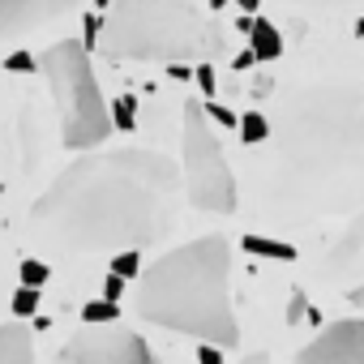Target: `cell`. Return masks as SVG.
Here are the masks:
<instances>
[{
	"instance_id": "obj_1",
	"label": "cell",
	"mask_w": 364,
	"mask_h": 364,
	"mask_svg": "<svg viewBox=\"0 0 364 364\" xmlns=\"http://www.w3.org/2000/svg\"><path fill=\"white\" fill-rule=\"evenodd\" d=\"M180 171L159 150H82L31 206V236L65 257L154 245L176 219Z\"/></svg>"
},
{
	"instance_id": "obj_2",
	"label": "cell",
	"mask_w": 364,
	"mask_h": 364,
	"mask_svg": "<svg viewBox=\"0 0 364 364\" xmlns=\"http://www.w3.org/2000/svg\"><path fill=\"white\" fill-rule=\"evenodd\" d=\"M137 317L159 330L232 347L240 326L232 313V249L223 236H202L171 253L137 279Z\"/></svg>"
},
{
	"instance_id": "obj_3",
	"label": "cell",
	"mask_w": 364,
	"mask_h": 364,
	"mask_svg": "<svg viewBox=\"0 0 364 364\" xmlns=\"http://www.w3.org/2000/svg\"><path fill=\"white\" fill-rule=\"evenodd\" d=\"M287 167L304 176H338L364 163V90L321 82L296 90L270 124Z\"/></svg>"
},
{
	"instance_id": "obj_4",
	"label": "cell",
	"mask_w": 364,
	"mask_h": 364,
	"mask_svg": "<svg viewBox=\"0 0 364 364\" xmlns=\"http://www.w3.org/2000/svg\"><path fill=\"white\" fill-rule=\"evenodd\" d=\"M99 48L107 60H210L223 35L202 22L193 0H112Z\"/></svg>"
},
{
	"instance_id": "obj_5",
	"label": "cell",
	"mask_w": 364,
	"mask_h": 364,
	"mask_svg": "<svg viewBox=\"0 0 364 364\" xmlns=\"http://www.w3.org/2000/svg\"><path fill=\"white\" fill-rule=\"evenodd\" d=\"M39 69L48 77V90L56 99L60 137L69 150H95L112 133V112L103 103L90 52L82 39H60L39 56Z\"/></svg>"
},
{
	"instance_id": "obj_6",
	"label": "cell",
	"mask_w": 364,
	"mask_h": 364,
	"mask_svg": "<svg viewBox=\"0 0 364 364\" xmlns=\"http://www.w3.org/2000/svg\"><path fill=\"white\" fill-rule=\"evenodd\" d=\"M180 180L189 189V202L210 215H232L236 210V176L228 167L223 141L210 129V116L202 99H185V137H180Z\"/></svg>"
},
{
	"instance_id": "obj_7",
	"label": "cell",
	"mask_w": 364,
	"mask_h": 364,
	"mask_svg": "<svg viewBox=\"0 0 364 364\" xmlns=\"http://www.w3.org/2000/svg\"><path fill=\"white\" fill-rule=\"evenodd\" d=\"M65 364H150V343L116 321H86L60 351Z\"/></svg>"
},
{
	"instance_id": "obj_8",
	"label": "cell",
	"mask_w": 364,
	"mask_h": 364,
	"mask_svg": "<svg viewBox=\"0 0 364 364\" xmlns=\"http://www.w3.org/2000/svg\"><path fill=\"white\" fill-rule=\"evenodd\" d=\"M304 364H364V317L326 326L309 347H300Z\"/></svg>"
},
{
	"instance_id": "obj_9",
	"label": "cell",
	"mask_w": 364,
	"mask_h": 364,
	"mask_svg": "<svg viewBox=\"0 0 364 364\" xmlns=\"http://www.w3.org/2000/svg\"><path fill=\"white\" fill-rule=\"evenodd\" d=\"M77 0H0V39L26 35L35 26L56 22L60 14H69Z\"/></svg>"
},
{
	"instance_id": "obj_10",
	"label": "cell",
	"mask_w": 364,
	"mask_h": 364,
	"mask_svg": "<svg viewBox=\"0 0 364 364\" xmlns=\"http://www.w3.org/2000/svg\"><path fill=\"white\" fill-rule=\"evenodd\" d=\"M26 360H35V334L18 317L9 326H0V364H26Z\"/></svg>"
},
{
	"instance_id": "obj_11",
	"label": "cell",
	"mask_w": 364,
	"mask_h": 364,
	"mask_svg": "<svg viewBox=\"0 0 364 364\" xmlns=\"http://www.w3.org/2000/svg\"><path fill=\"white\" fill-rule=\"evenodd\" d=\"M249 48L257 56V65H274L283 56V35L274 31V22H262L253 18V31H249Z\"/></svg>"
},
{
	"instance_id": "obj_12",
	"label": "cell",
	"mask_w": 364,
	"mask_h": 364,
	"mask_svg": "<svg viewBox=\"0 0 364 364\" xmlns=\"http://www.w3.org/2000/svg\"><path fill=\"white\" fill-rule=\"evenodd\" d=\"M240 249L253 257H274V262H296V249L287 240H270V236H240Z\"/></svg>"
},
{
	"instance_id": "obj_13",
	"label": "cell",
	"mask_w": 364,
	"mask_h": 364,
	"mask_svg": "<svg viewBox=\"0 0 364 364\" xmlns=\"http://www.w3.org/2000/svg\"><path fill=\"white\" fill-rule=\"evenodd\" d=\"M107 112H112V129H116V133H137V99H133V95L112 99Z\"/></svg>"
},
{
	"instance_id": "obj_14",
	"label": "cell",
	"mask_w": 364,
	"mask_h": 364,
	"mask_svg": "<svg viewBox=\"0 0 364 364\" xmlns=\"http://www.w3.org/2000/svg\"><path fill=\"white\" fill-rule=\"evenodd\" d=\"M236 129H240V141H245V146H262V141L270 137V120H266L262 112H245Z\"/></svg>"
},
{
	"instance_id": "obj_15",
	"label": "cell",
	"mask_w": 364,
	"mask_h": 364,
	"mask_svg": "<svg viewBox=\"0 0 364 364\" xmlns=\"http://www.w3.org/2000/svg\"><path fill=\"white\" fill-rule=\"evenodd\" d=\"M112 270L120 279H137L141 274V249H116L112 253Z\"/></svg>"
},
{
	"instance_id": "obj_16",
	"label": "cell",
	"mask_w": 364,
	"mask_h": 364,
	"mask_svg": "<svg viewBox=\"0 0 364 364\" xmlns=\"http://www.w3.org/2000/svg\"><path fill=\"white\" fill-rule=\"evenodd\" d=\"M9 309H14V317H35L39 313V287H18L14 291V300H9Z\"/></svg>"
},
{
	"instance_id": "obj_17",
	"label": "cell",
	"mask_w": 364,
	"mask_h": 364,
	"mask_svg": "<svg viewBox=\"0 0 364 364\" xmlns=\"http://www.w3.org/2000/svg\"><path fill=\"white\" fill-rule=\"evenodd\" d=\"M18 279H22L26 287H43V283L52 279V270H48V262H39V257H26V262L18 266Z\"/></svg>"
},
{
	"instance_id": "obj_18",
	"label": "cell",
	"mask_w": 364,
	"mask_h": 364,
	"mask_svg": "<svg viewBox=\"0 0 364 364\" xmlns=\"http://www.w3.org/2000/svg\"><path fill=\"white\" fill-rule=\"evenodd\" d=\"M116 317H120V304L107 300V296H99V300H90L82 309V321H116Z\"/></svg>"
},
{
	"instance_id": "obj_19",
	"label": "cell",
	"mask_w": 364,
	"mask_h": 364,
	"mask_svg": "<svg viewBox=\"0 0 364 364\" xmlns=\"http://www.w3.org/2000/svg\"><path fill=\"white\" fill-rule=\"evenodd\" d=\"M0 69L22 77V73H35V69H39V56H35V52H9L5 60H0Z\"/></svg>"
},
{
	"instance_id": "obj_20",
	"label": "cell",
	"mask_w": 364,
	"mask_h": 364,
	"mask_svg": "<svg viewBox=\"0 0 364 364\" xmlns=\"http://www.w3.org/2000/svg\"><path fill=\"white\" fill-rule=\"evenodd\" d=\"M291 9H313V14H326V9H351V5H364V0H287Z\"/></svg>"
},
{
	"instance_id": "obj_21",
	"label": "cell",
	"mask_w": 364,
	"mask_h": 364,
	"mask_svg": "<svg viewBox=\"0 0 364 364\" xmlns=\"http://www.w3.org/2000/svg\"><path fill=\"white\" fill-rule=\"evenodd\" d=\"M202 107H206V116H210L219 129H236V124H240V116H236V112H228V107H223V103H215V99H202Z\"/></svg>"
},
{
	"instance_id": "obj_22",
	"label": "cell",
	"mask_w": 364,
	"mask_h": 364,
	"mask_svg": "<svg viewBox=\"0 0 364 364\" xmlns=\"http://www.w3.org/2000/svg\"><path fill=\"white\" fill-rule=\"evenodd\" d=\"M99 35H103V14L95 9V14H86V22H82V43H86V52L99 48Z\"/></svg>"
},
{
	"instance_id": "obj_23",
	"label": "cell",
	"mask_w": 364,
	"mask_h": 364,
	"mask_svg": "<svg viewBox=\"0 0 364 364\" xmlns=\"http://www.w3.org/2000/svg\"><path fill=\"white\" fill-rule=\"evenodd\" d=\"M193 82H198V90H202L206 99H215V90H219V82H215V69H210V60H202V65H193Z\"/></svg>"
},
{
	"instance_id": "obj_24",
	"label": "cell",
	"mask_w": 364,
	"mask_h": 364,
	"mask_svg": "<svg viewBox=\"0 0 364 364\" xmlns=\"http://www.w3.org/2000/svg\"><path fill=\"white\" fill-rule=\"evenodd\" d=\"M124 283H129V279H120V274H116V270H107V279H103V296H107V300H116V304H120V291H124Z\"/></svg>"
},
{
	"instance_id": "obj_25",
	"label": "cell",
	"mask_w": 364,
	"mask_h": 364,
	"mask_svg": "<svg viewBox=\"0 0 364 364\" xmlns=\"http://www.w3.org/2000/svg\"><path fill=\"white\" fill-rule=\"evenodd\" d=\"M219 360H223V347L202 338V347H198V364H219Z\"/></svg>"
},
{
	"instance_id": "obj_26",
	"label": "cell",
	"mask_w": 364,
	"mask_h": 364,
	"mask_svg": "<svg viewBox=\"0 0 364 364\" xmlns=\"http://www.w3.org/2000/svg\"><path fill=\"white\" fill-rule=\"evenodd\" d=\"M253 65H257V56H253V48H245V52H240V56L232 60V69H236V73H249Z\"/></svg>"
},
{
	"instance_id": "obj_27",
	"label": "cell",
	"mask_w": 364,
	"mask_h": 364,
	"mask_svg": "<svg viewBox=\"0 0 364 364\" xmlns=\"http://www.w3.org/2000/svg\"><path fill=\"white\" fill-rule=\"evenodd\" d=\"M236 5H240L245 14H257V5H262V0H236Z\"/></svg>"
},
{
	"instance_id": "obj_28",
	"label": "cell",
	"mask_w": 364,
	"mask_h": 364,
	"mask_svg": "<svg viewBox=\"0 0 364 364\" xmlns=\"http://www.w3.org/2000/svg\"><path fill=\"white\" fill-rule=\"evenodd\" d=\"M351 304H355V309H364V287H355V291H351Z\"/></svg>"
},
{
	"instance_id": "obj_29",
	"label": "cell",
	"mask_w": 364,
	"mask_h": 364,
	"mask_svg": "<svg viewBox=\"0 0 364 364\" xmlns=\"http://www.w3.org/2000/svg\"><path fill=\"white\" fill-rule=\"evenodd\" d=\"M232 5V0H210V9H228Z\"/></svg>"
},
{
	"instance_id": "obj_30",
	"label": "cell",
	"mask_w": 364,
	"mask_h": 364,
	"mask_svg": "<svg viewBox=\"0 0 364 364\" xmlns=\"http://www.w3.org/2000/svg\"><path fill=\"white\" fill-rule=\"evenodd\" d=\"M90 5H95V9H99V14H103V9H107V5H112V0H90Z\"/></svg>"
},
{
	"instance_id": "obj_31",
	"label": "cell",
	"mask_w": 364,
	"mask_h": 364,
	"mask_svg": "<svg viewBox=\"0 0 364 364\" xmlns=\"http://www.w3.org/2000/svg\"><path fill=\"white\" fill-rule=\"evenodd\" d=\"M0 198H5V185H0Z\"/></svg>"
}]
</instances>
